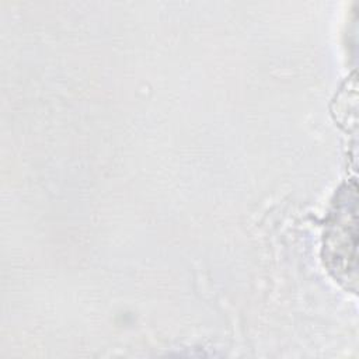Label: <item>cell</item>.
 <instances>
[{"instance_id":"cell-1","label":"cell","mask_w":359,"mask_h":359,"mask_svg":"<svg viewBox=\"0 0 359 359\" xmlns=\"http://www.w3.org/2000/svg\"><path fill=\"white\" fill-rule=\"evenodd\" d=\"M355 188L345 185L341 189L324 233V262L339 282L346 283L351 280L349 271L355 273L349 265V259L355 262L349 255V250L355 252Z\"/></svg>"}]
</instances>
